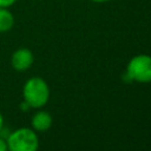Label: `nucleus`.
I'll use <instances>...</instances> for the list:
<instances>
[{
    "label": "nucleus",
    "instance_id": "obj_1",
    "mask_svg": "<svg viewBox=\"0 0 151 151\" xmlns=\"http://www.w3.org/2000/svg\"><path fill=\"white\" fill-rule=\"evenodd\" d=\"M22 98L31 109H41L50 99V87L42 78L32 77L22 86Z\"/></svg>",
    "mask_w": 151,
    "mask_h": 151
},
{
    "label": "nucleus",
    "instance_id": "obj_4",
    "mask_svg": "<svg viewBox=\"0 0 151 151\" xmlns=\"http://www.w3.org/2000/svg\"><path fill=\"white\" fill-rule=\"evenodd\" d=\"M34 63L33 52L27 47H19L17 48L11 55V66L13 70L18 72H25Z\"/></svg>",
    "mask_w": 151,
    "mask_h": 151
},
{
    "label": "nucleus",
    "instance_id": "obj_2",
    "mask_svg": "<svg viewBox=\"0 0 151 151\" xmlns=\"http://www.w3.org/2000/svg\"><path fill=\"white\" fill-rule=\"evenodd\" d=\"M8 151H35L39 147V138L32 127H19L7 137Z\"/></svg>",
    "mask_w": 151,
    "mask_h": 151
},
{
    "label": "nucleus",
    "instance_id": "obj_8",
    "mask_svg": "<svg viewBox=\"0 0 151 151\" xmlns=\"http://www.w3.org/2000/svg\"><path fill=\"white\" fill-rule=\"evenodd\" d=\"M7 142H6V138L1 137L0 136V151H7Z\"/></svg>",
    "mask_w": 151,
    "mask_h": 151
},
{
    "label": "nucleus",
    "instance_id": "obj_9",
    "mask_svg": "<svg viewBox=\"0 0 151 151\" xmlns=\"http://www.w3.org/2000/svg\"><path fill=\"white\" fill-rule=\"evenodd\" d=\"M4 124H5V119H4V116H2V113H1V111H0V132H1L2 129H4Z\"/></svg>",
    "mask_w": 151,
    "mask_h": 151
},
{
    "label": "nucleus",
    "instance_id": "obj_7",
    "mask_svg": "<svg viewBox=\"0 0 151 151\" xmlns=\"http://www.w3.org/2000/svg\"><path fill=\"white\" fill-rule=\"evenodd\" d=\"M18 0H0V7H6L9 8L11 6H13Z\"/></svg>",
    "mask_w": 151,
    "mask_h": 151
},
{
    "label": "nucleus",
    "instance_id": "obj_10",
    "mask_svg": "<svg viewBox=\"0 0 151 151\" xmlns=\"http://www.w3.org/2000/svg\"><path fill=\"white\" fill-rule=\"evenodd\" d=\"M91 1H93V2H107L110 0H91Z\"/></svg>",
    "mask_w": 151,
    "mask_h": 151
},
{
    "label": "nucleus",
    "instance_id": "obj_5",
    "mask_svg": "<svg viewBox=\"0 0 151 151\" xmlns=\"http://www.w3.org/2000/svg\"><path fill=\"white\" fill-rule=\"evenodd\" d=\"M52 123H53L52 116L44 110L35 112L31 118V126L35 132L47 131L52 126Z\"/></svg>",
    "mask_w": 151,
    "mask_h": 151
},
{
    "label": "nucleus",
    "instance_id": "obj_6",
    "mask_svg": "<svg viewBox=\"0 0 151 151\" xmlns=\"http://www.w3.org/2000/svg\"><path fill=\"white\" fill-rule=\"evenodd\" d=\"M14 22L15 19L13 13L6 7H0V33L9 32L13 28Z\"/></svg>",
    "mask_w": 151,
    "mask_h": 151
},
{
    "label": "nucleus",
    "instance_id": "obj_3",
    "mask_svg": "<svg viewBox=\"0 0 151 151\" xmlns=\"http://www.w3.org/2000/svg\"><path fill=\"white\" fill-rule=\"evenodd\" d=\"M126 76L137 83H151V57L147 54L134 55L126 66Z\"/></svg>",
    "mask_w": 151,
    "mask_h": 151
}]
</instances>
